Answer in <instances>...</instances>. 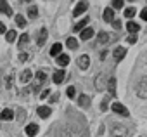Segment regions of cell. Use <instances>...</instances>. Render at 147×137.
<instances>
[{"label":"cell","instance_id":"cell-21","mask_svg":"<svg viewBox=\"0 0 147 137\" xmlns=\"http://www.w3.org/2000/svg\"><path fill=\"white\" fill-rule=\"evenodd\" d=\"M126 30H128L130 33H137V31L140 30V26H138L137 23H133V21H128V24H126Z\"/></svg>","mask_w":147,"mask_h":137},{"label":"cell","instance_id":"cell-15","mask_svg":"<svg viewBox=\"0 0 147 137\" xmlns=\"http://www.w3.org/2000/svg\"><path fill=\"white\" fill-rule=\"evenodd\" d=\"M104 85H106V77H104V75H99V77H97V80H95V89L102 90V89H104Z\"/></svg>","mask_w":147,"mask_h":137},{"label":"cell","instance_id":"cell-30","mask_svg":"<svg viewBox=\"0 0 147 137\" xmlns=\"http://www.w3.org/2000/svg\"><path fill=\"white\" fill-rule=\"evenodd\" d=\"M133 16H135V9H133V7H130V9L125 11V18H126V19H131Z\"/></svg>","mask_w":147,"mask_h":137},{"label":"cell","instance_id":"cell-18","mask_svg":"<svg viewBox=\"0 0 147 137\" xmlns=\"http://www.w3.org/2000/svg\"><path fill=\"white\" fill-rule=\"evenodd\" d=\"M125 54H126V50H125L123 47H118V49L114 50V59H116V61H121V59L125 57Z\"/></svg>","mask_w":147,"mask_h":137},{"label":"cell","instance_id":"cell-31","mask_svg":"<svg viewBox=\"0 0 147 137\" xmlns=\"http://www.w3.org/2000/svg\"><path fill=\"white\" fill-rule=\"evenodd\" d=\"M66 94H67V97H75L76 96V90H75V87H67V90H66Z\"/></svg>","mask_w":147,"mask_h":137},{"label":"cell","instance_id":"cell-20","mask_svg":"<svg viewBox=\"0 0 147 137\" xmlns=\"http://www.w3.org/2000/svg\"><path fill=\"white\" fill-rule=\"evenodd\" d=\"M107 90H109V94H114L116 92V78L114 77L107 80Z\"/></svg>","mask_w":147,"mask_h":137},{"label":"cell","instance_id":"cell-8","mask_svg":"<svg viewBox=\"0 0 147 137\" xmlns=\"http://www.w3.org/2000/svg\"><path fill=\"white\" fill-rule=\"evenodd\" d=\"M78 66L82 68V70H87V68L90 66V57H88V56H82V57L78 59Z\"/></svg>","mask_w":147,"mask_h":137},{"label":"cell","instance_id":"cell-41","mask_svg":"<svg viewBox=\"0 0 147 137\" xmlns=\"http://www.w3.org/2000/svg\"><path fill=\"white\" fill-rule=\"evenodd\" d=\"M0 85H2V71H0Z\"/></svg>","mask_w":147,"mask_h":137},{"label":"cell","instance_id":"cell-14","mask_svg":"<svg viewBox=\"0 0 147 137\" xmlns=\"http://www.w3.org/2000/svg\"><path fill=\"white\" fill-rule=\"evenodd\" d=\"M61 50H62V45H61V43H54L52 49H50V56L57 57V56H61Z\"/></svg>","mask_w":147,"mask_h":137},{"label":"cell","instance_id":"cell-17","mask_svg":"<svg viewBox=\"0 0 147 137\" xmlns=\"http://www.w3.org/2000/svg\"><path fill=\"white\" fill-rule=\"evenodd\" d=\"M92 37H94V30H92V28H85V30L82 31V38H83L85 42H87V40H90Z\"/></svg>","mask_w":147,"mask_h":137},{"label":"cell","instance_id":"cell-26","mask_svg":"<svg viewBox=\"0 0 147 137\" xmlns=\"http://www.w3.org/2000/svg\"><path fill=\"white\" fill-rule=\"evenodd\" d=\"M66 45L71 49V50H75V49H78V42H76V38H67V42H66Z\"/></svg>","mask_w":147,"mask_h":137},{"label":"cell","instance_id":"cell-40","mask_svg":"<svg viewBox=\"0 0 147 137\" xmlns=\"http://www.w3.org/2000/svg\"><path fill=\"white\" fill-rule=\"evenodd\" d=\"M5 31V24L4 23H0V33H4Z\"/></svg>","mask_w":147,"mask_h":137},{"label":"cell","instance_id":"cell-27","mask_svg":"<svg viewBox=\"0 0 147 137\" xmlns=\"http://www.w3.org/2000/svg\"><path fill=\"white\" fill-rule=\"evenodd\" d=\"M14 19H16V24H18L19 28H24V26H26V19H24L23 16H19V14H18Z\"/></svg>","mask_w":147,"mask_h":137},{"label":"cell","instance_id":"cell-39","mask_svg":"<svg viewBox=\"0 0 147 137\" xmlns=\"http://www.w3.org/2000/svg\"><path fill=\"white\" fill-rule=\"evenodd\" d=\"M113 26H114L116 30H119V26H121V23H119V21H113Z\"/></svg>","mask_w":147,"mask_h":137},{"label":"cell","instance_id":"cell-29","mask_svg":"<svg viewBox=\"0 0 147 137\" xmlns=\"http://www.w3.org/2000/svg\"><path fill=\"white\" fill-rule=\"evenodd\" d=\"M5 40H7V42H14V40H16V31H14V30L7 31V35H5Z\"/></svg>","mask_w":147,"mask_h":137},{"label":"cell","instance_id":"cell-10","mask_svg":"<svg viewBox=\"0 0 147 137\" xmlns=\"http://www.w3.org/2000/svg\"><path fill=\"white\" fill-rule=\"evenodd\" d=\"M0 12H4L5 16H12V9L9 7L7 2H2V0H0Z\"/></svg>","mask_w":147,"mask_h":137},{"label":"cell","instance_id":"cell-11","mask_svg":"<svg viewBox=\"0 0 147 137\" xmlns=\"http://www.w3.org/2000/svg\"><path fill=\"white\" fill-rule=\"evenodd\" d=\"M88 21H90V19H88V16H87V18H83L80 23H76V24H75V28H73V30H75V31H80V30H83V28L88 24Z\"/></svg>","mask_w":147,"mask_h":137},{"label":"cell","instance_id":"cell-19","mask_svg":"<svg viewBox=\"0 0 147 137\" xmlns=\"http://www.w3.org/2000/svg\"><path fill=\"white\" fill-rule=\"evenodd\" d=\"M67 62H69V56H66V54L57 56V66H66Z\"/></svg>","mask_w":147,"mask_h":137},{"label":"cell","instance_id":"cell-16","mask_svg":"<svg viewBox=\"0 0 147 137\" xmlns=\"http://www.w3.org/2000/svg\"><path fill=\"white\" fill-rule=\"evenodd\" d=\"M50 113H52V109H50L49 106H42V108H38V115H40L42 118H47V116H50Z\"/></svg>","mask_w":147,"mask_h":137},{"label":"cell","instance_id":"cell-22","mask_svg":"<svg viewBox=\"0 0 147 137\" xmlns=\"http://www.w3.org/2000/svg\"><path fill=\"white\" fill-rule=\"evenodd\" d=\"M109 40H111V35L109 33H106V31L99 33V43H107Z\"/></svg>","mask_w":147,"mask_h":137},{"label":"cell","instance_id":"cell-4","mask_svg":"<svg viewBox=\"0 0 147 137\" xmlns=\"http://www.w3.org/2000/svg\"><path fill=\"white\" fill-rule=\"evenodd\" d=\"M111 132H113V135H114V137H126V135H128V130H126L125 127H118V125H116V127H113V130H111Z\"/></svg>","mask_w":147,"mask_h":137},{"label":"cell","instance_id":"cell-32","mask_svg":"<svg viewBox=\"0 0 147 137\" xmlns=\"http://www.w3.org/2000/svg\"><path fill=\"white\" fill-rule=\"evenodd\" d=\"M12 80H14V75H9L7 80H5V89H11L12 87Z\"/></svg>","mask_w":147,"mask_h":137},{"label":"cell","instance_id":"cell-36","mask_svg":"<svg viewBox=\"0 0 147 137\" xmlns=\"http://www.w3.org/2000/svg\"><path fill=\"white\" fill-rule=\"evenodd\" d=\"M140 18H142L144 21H147V7H145V9H142V12H140Z\"/></svg>","mask_w":147,"mask_h":137},{"label":"cell","instance_id":"cell-2","mask_svg":"<svg viewBox=\"0 0 147 137\" xmlns=\"http://www.w3.org/2000/svg\"><path fill=\"white\" fill-rule=\"evenodd\" d=\"M35 78H36V80H35V85H33V90L36 92V90L40 89V85H42V83H43V82L47 80V75H45V71H38Z\"/></svg>","mask_w":147,"mask_h":137},{"label":"cell","instance_id":"cell-25","mask_svg":"<svg viewBox=\"0 0 147 137\" xmlns=\"http://www.w3.org/2000/svg\"><path fill=\"white\" fill-rule=\"evenodd\" d=\"M80 106H82V108H88V106H90V97L85 96V94L80 96Z\"/></svg>","mask_w":147,"mask_h":137},{"label":"cell","instance_id":"cell-1","mask_svg":"<svg viewBox=\"0 0 147 137\" xmlns=\"http://www.w3.org/2000/svg\"><path fill=\"white\" fill-rule=\"evenodd\" d=\"M135 92H137V96H138V97H147V77H145V78H142V80L137 83Z\"/></svg>","mask_w":147,"mask_h":137},{"label":"cell","instance_id":"cell-12","mask_svg":"<svg viewBox=\"0 0 147 137\" xmlns=\"http://www.w3.org/2000/svg\"><path fill=\"white\" fill-rule=\"evenodd\" d=\"M104 21H114V11L111 7L104 9Z\"/></svg>","mask_w":147,"mask_h":137},{"label":"cell","instance_id":"cell-33","mask_svg":"<svg viewBox=\"0 0 147 137\" xmlns=\"http://www.w3.org/2000/svg\"><path fill=\"white\" fill-rule=\"evenodd\" d=\"M113 5H114V9H121L123 7V0H116V2H113Z\"/></svg>","mask_w":147,"mask_h":137},{"label":"cell","instance_id":"cell-23","mask_svg":"<svg viewBox=\"0 0 147 137\" xmlns=\"http://www.w3.org/2000/svg\"><path fill=\"white\" fill-rule=\"evenodd\" d=\"M28 40H30V37H28L26 33H23V35L19 37V42H18V47H19V49H23V47H24V45L28 43Z\"/></svg>","mask_w":147,"mask_h":137},{"label":"cell","instance_id":"cell-37","mask_svg":"<svg viewBox=\"0 0 147 137\" xmlns=\"http://www.w3.org/2000/svg\"><path fill=\"white\" fill-rule=\"evenodd\" d=\"M126 40H128L130 43H135V42H137V37H135V35H130V37H128Z\"/></svg>","mask_w":147,"mask_h":137},{"label":"cell","instance_id":"cell-35","mask_svg":"<svg viewBox=\"0 0 147 137\" xmlns=\"http://www.w3.org/2000/svg\"><path fill=\"white\" fill-rule=\"evenodd\" d=\"M49 94H50V90H49V89H45V90H42V94H40V99H45V97H47Z\"/></svg>","mask_w":147,"mask_h":137},{"label":"cell","instance_id":"cell-5","mask_svg":"<svg viewBox=\"0 0 147 137\" xmlns=\"http://www.w3.org/2000/svg\"><path fill=\"white\" fill-rule=\"evenodd\" d=\"M64 78H66V73H64L62 70H57V71L54 73V78H52V80H54V83H57V85H59V83H62V82H64Z\"/></svg>","mask_w":147,"mask_h":137},{"label":"cell","instance_id":"cell-9","mask_svg":"<svg viewBox=\"0 0 147 137\" xmlns=\"http://www.w3.org/2000/svg\"><path fill=\"white\" fill-rule=\"evenodd\" d=\"M36 134H38V125L30 123V125L26 127V135H28V137H33V135H36Z\"/></svg>","mask_w":147,"mask_h":137},{"label":"cell","instance_id":"cell-7","mask_svg":"<svg viewBox=\"0 0 147 137\" xmlns=\"http://www.w3.org/2000/svg\"><path fill=\"white\" fill-rule=\"evenodd\" d=\"M14 118V113L12 109H4V111H0V120H4V121H9Z\"/></svg>","mask_w":147,"mask_h":137},{"label":"cell","instance_id":"cell-34","mask_svg":"<svg viewBox=\"0 0 147 137\" xmlns=\"http://www.w3.org/2000/svg\"><path fill=\"white\" fill-rule=\"evenodd\" d=\"M26 59H28V54H26V52H21V54H19V61H21V62H24Z\"/></svg>","mask_w":147,"mask_h":137},{"label":"cell","instance_id":"cell-28","mask_svg":"<svg viewBox=\"0 0 147 137\" xmlns=\"http://www.w3.org/2000/svg\"><path fill=\"white\" fill-rule=\"evenodd\" d=\"M28 16H30L31 19H33V18H36V16H38V9H36L35 5H31V7L28 9Z\"/></svg>","mask_w":147,"mask_h":137},{"label":"cell","instance_id":"cell-38","mask_svg":"<svg viewBox=\"0 0 147 137\" xmlns=\"http://www.w3.org/2000/svg\"><path fill=\"white\" fill-rule=\"evenodd\" d=\"M106 106H107V99H104V101H102V104H100V111H106V109H107Z\"/></svg>","mask_w":147,"mask_h":137},{"label":"cell","instance_id":"cell-24","mask_svg":"<svg viewBox=\"0 0 147 137\" xmlns=\"http://www.w3.org/2000/svg\"><path fill=\"white\" fill-rule=\"evenodd\" d=\"M30 80H31V70H24L23 75H21V82L23 83H28Z\"/></svg>","mask_w":147,"mask_h":137},{"label":"cell","instance_id":"cell-3","mask_svg":"<svg viewBox=\"0 0 147 137\" xmlns=\"http://www.w3.org/2000/svg\"><path fill=\"white\" fill-rule=\"evenodd\" d=\"M113 111L114 113H118V115H121V116H128V109L121 104V102H113Z\"/></svg>","mask_w":147,"mask_h":137},{"label":"cell","instance_id":"cell-6","mask_svg":"<svg viewBox=\"0 0 147 137\" xmlns=\"http://www.w3.org/2000/svg\"><path fill=\"white\" fill-rule=\"evenodd\" d=\"M85 11H87V4H85V2H80V4H78V5H76L75 9H73V16H75V18H76V16H80V14H83Z\"/></svg>","mask_w":147,"mask_h":137},{"label":"cell","instance_id":"cell-13","mask_svg":"<svg viewBox=\"0 0 147 137\" xmlns=\"http://www.w3.org/2000/svg\"><path fill=\"white\" fill-rule=\"evenodd\" d=\"M45 40H47V30H45V28H42V30H40V35H38V42H36V43H38V47H42V45L45 43Z\"/></svg>","mask_w":147,"mask_h":137}]
</instances>
